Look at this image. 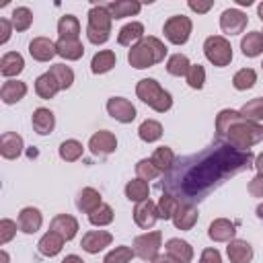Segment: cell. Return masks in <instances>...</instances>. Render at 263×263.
<instances>
[{
	"instance_id": "1",
	"label": "cell",
	"mask_w": 263,
	"mask_h": 263,
	"mask_svg": "<svg viewBox=\"0 0 263 263\" xmlns=\"http://www.w3.org/2000/svg\"><path fill=\"white\" fill-rule=\"evenodd\" d=\"M253 166L255 156L251 150H238L226 142H214L195 154L175 158L173 166L162 175L160 187L179 203L195 205L222 183Z\"/></svg>"
},
{
	"instance_id": "2",
	"label": "cell",
	"mask_w": 263,
	"mask_h": 263,
	"mask_svg": "<svg viewBox=\"0 0 263 263\" xmlns=\"http://www.w3.org/2000/svg\"><path fill=\"white\" fill-rule=\"evenodd\" d=\"M263 140V125L245 119L234 109H222L216 117V142H226L238 150H251Z\"/></svg>"
},
{
	"instance_id": "3",
	"label": "cell",
	"mask_w": 263,
	"mask_h": 263,
	"mask_svg": "<svg viewBox=\"0 0 263 263\" xmlns=\"http://www.w3.org/2000/svg\"><path fill=\"white\" fill-rule=\"evenodd\" d=\"M166 55V47L158 37H144L140 43H136L129 51H127V62L129 66L144 70L150 68L158 62H162Z\"/></svg>"
},
{
	"instance_id": "4",
	"label": "cell",
	"mask_w": 263,
	"mask_h": 263,
	"mask_svg": "<svg viewBox=\"0 0 263 263\" xmlns=\"http://www.w3.org/2000/svg\"><path fill=\"white\" fill-rule=\"evenodd\" d=\"M136 95L142 103H146L148 107H152L158 113H164L173 107V97L168 90H164L154 78H142L136 84Z\"/></svg>"
},
{
	"instance_id": "5",
	"label": "cell",
	"mask_w": 263,
	"mask_h": 263,
	"mask_svg": "<svg viewBox=\"0 0 263 263\" xmlns=\"http://www.w3.org/2000/svg\"><path fill=\"white\" fill-rule=\"evenodd\" d=\"M111 14L105 8V4H95L88 10V25H86V37L95 45H103L111 37Z\"/></svg>"
},
{
	"instance_id": "6",
	"label": "cell",
	"mask_w": 263,
	"mask_h": 263,
	"mask_svg": "<svg viewBox=\"0 0 263 263\" xmlns=\"http://www.w3.org/2000/svg\"><path fill=\"white\" fill-rule=\"evenodd\" d=\"M203 53L208 62H212L218 68H224L232 62V45L222 35H212L203 41Z\"/></svg>"
},
{
	"instance_id": "7",
	"label": "cell",
	"mask_w": 263,
	"mask_h": 263,
	"mask_svg": "<svg viewBox=\"0 0 263 263\" xmlns=\"http://www.w3.org/2000/svg\"><path fill=\"white\" fill-rule=\"evenodd\" d=\"M160 247H162V232L160 230L146 232V234H140L134 238V253L142 261H154L158 257Z\"/></svg>"
},
{
	"instance_id": "8",
	"label": "cell",
	"mask_w": 263,
	"mask_h": 263,
	"mask_svg": "<svg viewBox=\"0 0 263 263\" xmlns=\"http://www.w3.org/2000/svg\"><path fill=\"white\" fill-rule=\"evenodd\" d=\"M191 18L185 14H175L164 23V37L175 43V45H183L187 43L189 35H191Z\"/></svg>"
},
{
	"instance_id": "9",
	"label": "cell",
	"mask_w": 263,
	"mask_h": 263,
	"mask_svg": "<svg viewBox=\"0 0 263 263\" xmlns=\"http://www.w3.org/2000/svg\"><path fill=\"white\" fill-rule=\"evenodd\" d=\"M247 23H249V16L242 10H238V8H226L222 12V16H220V29L224 33H228V35L242 33Z\"/></svg>"
},
{
	"instance_id": "10",
	"label": "cell",
	"mask_w": 263,
	"mask_h": 263,
	"mask_svg": "<svg viewBox=\"0 0 263 263\" xmlns=\"http://www.w3.org/2000/svg\"><path fill=\"white\" fill-rule=\"evenodd\" d=\"M107 113L119 123H132L136 119V107L123 97H111L107 101Z\"/></svg>"
},
{
	"instance_id": "11",
	"label": "cell",
	"mask_w": 263,
	"mask_h": 263,
	"mask_svg": "<svg viewBox=\"0 0 263 263\" xmlns=\"http://www.w3.org/2000/svg\"><path fill=\"white\" fill-rule=\"evenodd\" d=\"M88 148H90V152H92L95 156L111 154V152L117 150V138H115L111 132L101 129V132H97V134L90 136V140H88Z\"/></svg>"
},
{
	"instance_id": "12",
	"label": "cell",
	"mask_w": 263,
	"mask_h": 263,
	"mask_svg": "<svg viewBox=\"0 0 263 263\" xmlns=\"http://www.w3.org/2000/svg\"><path fill=\"white\" fill-rule=\"evenodd\" d=\"M111 240H113V236H111V232H107V230H88V232L82 236L80 247H82L86 253L97 255L99 251H103L105 247H109Z\"/></svg>"
},
{
	"instance_id": "13",
	"label": "cell",
	"mask_w": 263,
	"mask_h": 263,
	"mask_svg": "<svg viewBox=\"0 0 263 263\" xmlns=\"http://www.w3.org/2000/svg\"><path fill=\"white\" fill-rule=\"evenodd\" d=\"M156 220H158L156 203H154L150 197L144 199V201H140V203L134 208V222H136L140 228H152Z\"/></svg>"
},
{
	"instance_id": "14",
	"label": "cell",
	"mask_w": 263,
	"mask_h": 263,
	"mask_svg": "<svg viewBox=\"0 0 263 263\" xmlns=\"http://www.w3.org/2000/svg\"><path fill=\"white\" fill-rule=\"evenodd\" d=\"M49 230L58 232L64 240H72L78 232V220L74 216H68V214H58L51 222H49Z\"/></svg>"
},
{
	"instance_id": "15",
	"label": "cell",
	"mask_w": 263,
	"mask_h": 263,
	"mask_svg": "<svg viewBox=\"0 0 263 263\" xmlns=\"http://www.w3.org/2000/svg\"><path fill=\"white\" fill-rule=\"evenodd\" d=\"M234 234H236V226L226 218H218L208 226V236L214 242H230Z\"/></svg>"
},
{
	"instance_id": "16",
	"label": "cell",
	"mask_w": 263,
	"mask_h": 263,
	"mask_svg": "<svg viewBox=\"0 0 263 263\" xmlns=\"http://www.w3.org/2000/svg\"><path fill=\"white\" fill-rule=\"evenodd\" d=\"M29 53L33 60L37 62H49L55 53H58V47L51 39L47 37H35L31 43H29Z\"/></svg>"
},
{
	"instance_id": "17",
	"label": "cell",
	"mask_w": 263,
	"mask_h": 263,
	"mask_svg": "<svg viewBox=\"0 0 263 263\" xmlns=\"http://www.w3.org/2000/svg\"><path fill=\"white\" fill-rule=\"evenodd\" d=\"M226 255L230 259V263H251L253 259V247L247 240L240 238H232L226 247Z\"/></svg>"
},
{
	"instance_id": "18",
	"label": "cell",
	"mask_w": 263,
	"mask_h": 263,
	"mask_svg": "<svg viewBox=\"0 0 263 263\" xmlns=\"http://www.w3.org/2000/svg\"><path fill=\"white\" fill-rule=\"evenodd\" d=\"M142 39H144V25L138 23V21H132V23L123 25L119 29V35H117V43L125 45V47H134Z\"/></svg>"
},
{
	"instance_id": "19",
	"label": "cell",
	"mask_w": 263,
	"mask_h": 263,
	"mask_svg": "<svg viewBox=\"0 0 263 263\" xmlns=\"http://www.w3.org/2000/svg\"><path fill=\"white\" fill-rule=\"evenodd\" d=\"M43 224V216L37 208H23L18 214V228L25 234H35Z\"/></svg>"
},
{
	"instance_id": "20",
	"label": "cell",
	"mask_w": 263,
	"mask_h": 263,
	"mask_svg": "<svg viewBox=\"0 0 263 263\" xmlns=\"http://www.w3.org/2000/svg\"><path fill=\"white\" fill-rule=\"evenodd\" d=\"M164 249H166V255L179 263H191L193 259V247L181 238H168Z\"/></svg>"
},
{
	"instance_id": "21",
	"label": "cell",
	"mask_w": 263,
	"mask_h": 263,
	"mask_svg": "<svg viewBox=\"0 0 263 263\" xmlns=\"http://www.w3.org/2000/svg\"><path fill=\"white\" fill-rule=\"evenodd\" d=\"M21 152H23V138L14 132H4L0 138V154L6 160H12L21 156Z\"/></svg>"
},
{
	"instance_id": "22",
	"label": "cell",
	"mask_w": 263,
	"mask_h": 263,
	"mask_svg": "<svg viewBox=\"0 0 263 263\" xmlns=\"http://www.w3.org/2000/svg\"><path fill=\"white\" fill-rule=\"evenodd\" d=\"M197 218H199V212H197L195 205L181 203L179 210H177L175 216H173V224H175V228H179V230H191V228L195 226Z\"/></svg>"
},
{
	"instance_id": "23",
	"label": "cell",
	"mask_w": 263,
	"mask_h": 263,
	"mask_svg": "<svg viewBox=\"0 0 263 263\" xmlns=\"http://www.w3.org/2000/svg\"><path fill=\"white\" fill-rule=\"evenodd\" d=\"M25 68V60L18 51H6L2 58H0V74L6 76V78H12V76H18Z\"/></svg>"
},
{
	"instance_id": "24",
	"label": "cell",
	"mask_w": 263,
	"mask_h": 263,
	"mask_svg": "<svg viewBox=\"0 0 263 263\" xmlns=\"http://www.w3.org/2000/svg\"><path fill=\"white\" fill-rule=\"evenodd\" d=\"M31 123H33V129L39 134V136H47L53 132V125H55V117L49 109L45 107H39L33 111V117H31Z\"/></svg>"
},
{
	"instance_id": "25",
	"label": "cell",
	"mask_w": 263,
	"mask_h": 263,
	"mask_svg": "<svg viewBox=\"0 0 263 263\" xmlns=\"http://www.w3.org/2000/svg\"><path fill=\"white\" fill-rule=\"evenodd\" d=\"M105 8L109 10L111 18H125V16H134L140 12L142 4L134 2V0H117V2H107Z\"/></svg>"
},
{
	"instance_id": "26",
	"label": "cell",
	"mask_w": 263,
	"mask_h": 263,
	"mask_svg": "<svg viewBox=\"0 0 263 263\" xmlns=\"http://www.w3.org/2000/svg\"><path fill=\"white\" fill-rule=\"evenodd\" d=\"M27 95V84L21 82V80H6L0 88V99L6 103V105H12V103H18L23 97Z\"/></svg>"
},
{
	"instance_id": "27",
	"label": "cell",
	"mask_w": 263,
	"mask_h": 263,
	"mask_svg": "<svg viewBox=\"0 0 263 263\" xmlns=\"http://www.w3.org/2000/svg\"><path fill=\"white\" fill-rule=\"evenodd\" d=\"M64 242H66V240H64L58 232L49 230V232H45V234L41 236V240L37 242V249H39V253L45 255V257H55V255L62 251Z\"/></svg>"
},
{
	"instance_id": "28",
	"label": "cell",
	"mask_w": 263,
	"mask_h": 263,
	"mask_svg": "<svg viewBox=\"0 0 263 263\" xmlns=\"http://www.w3.org/2000/svg\"><path fill=\"white\" fill-rule=\"evenodd\" d=\"M55 47H58V55L70 62L80 60L84 55V45L80 43V39H58Z\"/></svg>"
},
{
	"instance_id": "29",
	"label": "cell",
	"mask_w": 263,
	"mask_h": 263,
	"mask_svg": "<svg viewBox=\"0 0 263 263\" xmlns=\"http://www.w3.org/2000/svg\"><path fill=\"white\" fill-rule=\"evenodd\" d=\"M58 90H62V88H60V84H58V80L53 78L51 72H45V74L37 76V80H35V92L41 99H53Z\"/></svg>"
},
{
	"instance_id": "30",
	"label": "cell",
	"mask_w": 263,
	"mask_h": 263,
	"mask_svg": "<svg viewBox=\"0 0 263 263\" xmlns=\"http://www.w3.org/2000/svg\"><path fill=\"white\" fill-rule=\"evenodd\" d=\"M101 203H103V201H101V193H99L97 189H92V187H84V189L78 193V199H76L78 210L84 212V214L95 212Z\"/></svg>"
},
{
	"instance_id": "31",
	"label": "cell",
	"mask_w": 263,
	"mask_h": 263,
	"mask_svg": "<svg viewBox=\"0 0 263 263\" xmlns=\"http://www.w3.org/2000/svg\"><path fill=\"white\" fill-rule=\"evenodd\" d=\"M240 49L247 58H257L263 53V33L251 31L240 39Z\"/></svg>"
},
{
	"instance_id": "32",
	"label": "cell",
	"mask_w": 263,
	"mask_h": 263,
	"mask_svg": "<svg viewBox=\"0 0 263 263\" xmlns=\"http://www.w3.org/2000/svg\"><path fill=\"white\" fill-rule=\"evenodd\" d=\"M58 35L60 39H78L80 35V23L74 14H64L58 21Z\"/></svg>"
},
{
	"instance_id": "33",
	"label": "cell",
	"mask_w": 263,
	"mask_h": 263,
	"mask_svg": "<svg viewBox=\"0 0 263 263\" xmlns=\"http://www.w3.org/2000/svg\"><path fill=\"white\" fill-rule=\"evenodd\" d=\"M115 62H117L115 53L111 49H103V51H99V53L92 55L90 70H92V74H105V72H109L115 66Z\"/></svg>"
},
{
	"instance_id": "34",
	"label": "cell",
	"mask_w": 263,
	"mask_h": 263,
	"mask_svg": "<svg viewBox=\"0 0 263 263\" xmlns=\"http://www.w3.org/2000/svg\"><path fill=\"white\" fill-rule=\"evenodd\" d=\"M148 193H150V187H148V183L142 181V179H132V181H127V185H125V197H127L129 201L140 203V201L148 199Z\"/></svg>"
},
{
	"instance_id": "35",
	"label": "cell",
	"mask_w": 263,
	"mask_h": 263,
	"mask_svg": "<svg viewBox=\"0 0 263 263\" xmlns=\"http://www.w3.org/2000/svg\"><path fill=\"white\" fill-rule=\"evenodd\" d=\"M138 136H140V140H144V142H156V140H160V136H162V125L156 121V119H146V121H142L140 123V127H138Z\"/></svg>"
},
{
	"instance_id": "36",
	"label": "cell",
	"mask_w": 263,
	"mask_h": 263,
	"mask_svg": "<svg viewBox=\"0 0 263 263\" xmlns=\"http://www.w3.org/2000/svg\"><path fill=\"white\" fill-rule=\"evenodd\" d=\"M152 164L164 175L171 166H173V162H175V154H173V150L168 148V146H160V148H156L154 150V154H152Z\"/></svg>"
},
{
	"instance_id": "37",
	"label": "cell",
	"mask_w": 263,
	"mask_h": 263,
	"mask_svg": "<svg viewBox=\"0 0 263 263\" xmlns=\"http://www.w3.org/2000/svg\"><path fill=\"white\" fill-rule=\"evenodd\" d=\"M238 113H240L245 119H249V121H255V123L263 121V97L251 99L249 103H245V105L240 107Z\"/></svg>"
},
{
	"instance_id": "38",
	"label": "cell",
	"mask_w": 263,
	"mask_h": 263,
	"mask_svg": "<svg viewBox=\"0 0 263 263\" xmlns=\"http://www.w3.org/2000/svg\"><path fill=\"white\" fill-rule=\"evenodd\" d=\"M10 23H12V29L14 31H27L33 23V12L27 8V6H16L10 14Z\"/></svg>"
},
{
	"instance_id": "39",
	"label": "cell",
	"mask_w": 263,
	"mask_h": 263,
	"mask_svg": "<svg viewBox=\"0 0 263 263\" xmlns=\"http://www.w3.org/2000/svg\"><path fill=\"white\" fill-rule=\"evenodd\" d=\"M189 68H191V64H189L187 55H183V53H173L166 60V72L173 76H187Z\"/></svg>"
},
{
	"instance_id": "40",
	"label": "cell",
	"mask_w": 263,
	"mask_h": 263,
	"mask_svg": "<svg viewBox=\"0 0 263 263\" xmlns=\"http://www.w3.org/2000/svg\"><path fill=\"white\" fill-rule=\"evenodd\" d=\"M82 150H84V148H82V144H80L78 140H66V142H62L60 148H58L60 158L66 160V162L78 160V158L82 156Z\"/></svg>"
},
{
	"instance_id": "41",
	"label": "cell",
	"mask_w": 263,
	"mask_h": 263,
	"mask_svg": "<svg viewBox=\"0 0 263 263\" xmlns=\"http://www.w3.org/2000/svg\"><path fill=\"white\" fill-rule=\"evenodd\" d=\"M179 201L173 197V195H168V193H162V197L158 199V203H156V212H158V218H162V220H173V216H175V212L179 210Z\"/></svg>"
},
{
	"instance_id": "42",
	"label": "cell",
	"mask_w": 263,
	"mask_h": 263,
	"mask_svg": "<svg viewBox=\"0 0 263 263\" xmlns=\"http://www.w3.org/2000/svg\"><path fill=\"white\" fill-rule=\"evenodd\" d=\"M49 72L53 74V78L58 80V84H60L62 90H66V88L72 86V82H74V72H72L70 66H66V64H53V66L49 68Z\"/></svg>"
},
{
	"instance_id": "43",
	"label": "cell",
	"mask_w": 263,
	"mask_h": 263,
	"mask_svg": "<svg viewBox=\"0 0 263 263\" xmlns=\"http://www.w3.org/2000/svg\"><path fill=\"white\" fill-rule=\"evenodd\" d=\"M255 82H257V72L253 68H242L232 76V84L236 90H247L255 86Z\"/></svg>"
},
{
	"instance_id": "44",
	"label": "cell",
	"mask_w": 263,
	"mask_h": 263,
	"mask_svg": "<svg viewBox=\"0 0 263 263\" xmlns=\"http://www.w3.org/2000/svg\"><path fill=\"white\" fill-rule=\"evenodd\" d=\"M88 222L92 226H107L113 222V208L107 205V203H101L95 212L88 214Z\"/></svg>"
},
{
	"instance_id": "45",
	"label": "cell",
	"mask_w": 263,
	"mask_h": 263,
	"mask_svg": "<svg viewBox=\"0 0 263 263\" xmlns=\"http://www.w3.org/2000/svg\"><path fill=\"white\" fill-rule=\"evenodd\" d=\"M134 257H136L134 249H129V247L121 245V247H115L113 251H109V253L105 255L103 263H129Z\"/></svg>"
},
{
	"instance_id": "46",
	"label": "cell",
	"mask_w": 263,
	"mask_h": 263,
	"mask_svg": "<svg viewBox=\"0 0 263 263\" xmlns=\"http://www.w3.org/2000/svg\"><path fill=\"white\" fill-rule=\"evenodd\" d=\"M136 175H138V179H142V181H152V179H156V177L160 175V171L152 164L150 158H142V160H138V164H136Z\"/></svg>"
},
{
	"instance_id": "47",
	"label": "cell",
	"mask_w": 263,
	"mask_h": 263,
	"mask_svg": "<svg viewBox=\"0 0 263 263\" xmlns=\"http://www.w3.org/2000/svg\"><path fill=\"white\" fill-rule=\"evenodd\" d=\"M185 78H187V84H189L191 88L199 90V88L203 86V82H205V70H203V66L191 64V68H189V72H187Z\"/></svg>"
},
{
	"instance_id": "48",
	"label": "cell",
	"mask_w": 263,
	"mask_h": 263,
	"mask_svg": "<svg viewBox=\"0 0 263 263\" xmlns=\"http://www.w3.org/2000/svg\"><path fill=\"white\" fill-rule=\"evenodd\" d=\"M14 234H16V222H12L8 218H2L0 220V245L10 242Z\"/></svg>"
},
{
	"instance_id": "49",
	"label": "cell",
	"mask_w": 263,
	"mask_h": 263,
	"mask_svg": "<svg viewBox=\"0 0 263 263\" xmlns=\"http://www.w3.org/2000/svg\"><path fill=\"white\" fill-rule=\"evenodd\" d=\"M249 193L253 197H263V173H257L251 181H249Z\"/></svg>"
},
{
	"instance_id": "50",
	"label": "cell",
	"mask_w": 263,
	"mask_h": 263,
	"mask_svg": "<svg viewBox=\"0 0 263 263\" xmlns=\"http://www.w3.org/2000/svg\"><path fill=\"white\" fill-rule=\"evenodd\" d=\"M199 263H222V255L218 249H203Z\"/></svg>"
},
{
	"instance_id": "51",
	"label": "cell",
	"mask_w": 263,
	"mask_h": 263,
	"mask_svg": "<svg viewBox=\"0 0 263 263\" xmlns=\"http://www.w3.org/2000/svg\"><path fill=\"white\" fill-rule=\"evenodd\" d=\"M187 6H189L193 12H197V14H203V12H208V10L214 6V2H212V0H208V2H199V0L195 2V0H189V2H187Z\"/></svg>"
},
{
	"instance_id": "52",
	"label": "cell",
	"mask_w": 263,
	"mask_h": 263,
	"mask_svg": "<svg viewBox=\"0 0 263 263\" xmlns=\"http://www.w3.org/2000/svg\"><path fill=\"white\" fill-rule=\"evenodd\" d=\"M12 33V23L8 18H0V43H6Z\"/></svg>"
},
{
	"instance_id": "53",
	"label": "cell",
	"mask_w": 263,
	"mask_h": 263,
	"mask_svg": "<svg viewBox=\"0 0 263 263\" xmlns=\"http://www.w3.org/2000/svg\"><path fill=\"white\" fill-rule=\"evenodd\" d=\"M152 263H179V261H175L173 257H168V255H158Z\"/></svg>"
},
{
	"instance_id": "54",
	"label": "cell",
	"mask_w": 263,
	"mask_h": 263,
	"mask_svg": "<svg viewBox=\"0 0 263 263\" xmlns=\"http://www.w3.org/2000/svg\"><path fill=\"white\" fill-rule=\"evenodd\" d=\"M62 263H84V261H82V259H80L78 255H66Z\"/></svg>"
},
{
	"instance_id": "55",
	"label": "cell",
	"mask_w": 263,
	"mask_h": 263,
	"mask_svg": "<svg viewBox=\"0 0 263 263\" xmlns=\"http://www.w3.org/2000/svg\"><path fill=\"white\" fill-rule=\"evenodd\" d=\"M255 168H257L259 173H263V152H261V154L255 158Z\"/></svg>"
},
{
	"instance_id": "56",
	"label": "cell",
	"mask_w": 263,
	"mask_h": 263,
	"mask_svg": "<svg viewBox=\"0 0 263 263\" xmlns=\"http://www.w3.org/2000/svg\"><path fill=\"white\" fill-rule=\"evenodd\" d=\"M257 218L263 222V203H259V205H257Z\"/></svg>"
},
{
	"instance_id": "57",
	"label": "cell",
	"mask_w": 263,
	"mask_h": 263,
	"mask_svg": "<svg viewBox=\"0 0 263 263\" xmlns=\"http://www.w3.org/2000/svg\"><path fill=\"white\" fill-rule=\"evenodd\" d=\"M236 4H238V6H251L253 0H236Z\"/></svg>"
},
{
	"instance_id": "58",
	"label": "cell",
	"mask_w": 263,
	"mask_h": 263,
	"mask_svg": "<svg viewBox=\"0 0 263 263\" xmlns=\"http://www.w3.org/2000/svg\"><path fill=\"white\" fill-rule=\"evenodd\" d=\"M257 14H259V18L263 21V2H261V4L257 6Z\"/></svg>"
},
{
	"instance_id": "59",
	"label": "cell",
	"mask_w": 263,
	"mask_h": 263,
	"mask_svg": "<svg viewBox=\"0 0 263 263\" xmlns=\"http://www.w3.org/2000/svg\"><path fill=\"white\" fill-rule=\"evenodd\" d=\"M2 263H8V255H6V251H2Z\"/></svg>"
},
{
	"instance_id": "60",
	"label": "cell",
	"mask_w": 263,
	"mask_h": 263,
	"mask_svg": "<svg viewBox=\"0 0 263 263\" xmlns=\"http://www.w3.org/2000/svg\"><path fill=\"white\" fill-rule=\"evenodd\" d=\"M261 68H263V64H261Z\"/></svg>"
}]
</instances>
